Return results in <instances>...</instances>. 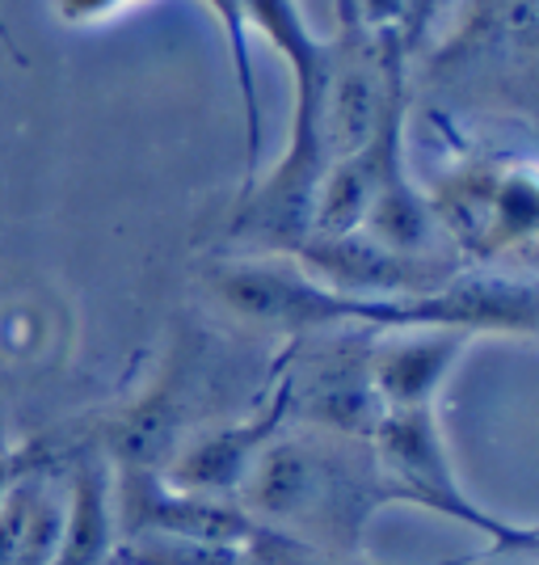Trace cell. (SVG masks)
Segmentation results:
<instances>
[{"instance_id": "obj_3", "label": "cell", "mask_w": 539, "mask_h": 565, "mask_svg": "<svg viewBox=\"0 0 539 565\" xmlns=\"http://www.w3.org/2000/svg\"><path fill=\"white\" fill-rule=\"evenodd\" d=\"M219 376L224 363L207 338L182 333L157 376L143 384L118 414L97 426L94 444L115 472H161L173 451L186 444L198 426L228 418L219 414Z\"/></svg>"}, {"instance_id": "obj_4", "label": "cell", "mask_w": 539, "mask_h": 565, "mask_svg": "<svg viewBox=\"0 0 539 565\" xmlns=\"http://www.w3.org/2000/svg\"><path fill=\"white\" fill-rule=\"evenodd\" d=\"M371 451H376L384 477L392 481V490L400 494V507L455 519L460 527L481 532L493 544V553H518V557L536 553V527L497 519L464 490V481L455 472V460H451V448H446L439 409H397V414H384L376 430H371Z\"/></svg>"}, {"instance_id": "obj_10", "label": "cell", "mask_w": 539, "mask_h": 565, "mask_svg": "<svg viewBox=\"0 0 539 565\" xmlns=\"http://www.w3.org/2000/svg\"><path fill=\"white\" fill-rule=\"evenodd\" d=\"M64 472V523L51 565H110L118 557L115 469L94 439H80L60 456Z\"/></svg>"}, {"instance_id": "obj_9", "label": "cell", "mask_w": 539, "mask_h": 565, "mask_svg": "<svg viewBox=\"0 0 539 565\" xmlns=\"http://www.w3.org/2000/svg\"><path fill=\"white\" fill-rule=\"evenodd\" d=\"M472 333L464 330H397L376 333L367 351V376L384 414L397 409H439V393L460 367Z\"/></svg>"}, {"instance_id": "obj_11", "label": "cell", "mask_w": 539, "mask_h": 565, "mask_svg": "<svg viewBox=\"0 0 539 565\" xmlns=\"http://www.w3.org/2000/svg\"><path fill=\"white\" fill-rule=\"evenodd\" d=\"M207 13L215 18L224 43H228V60H233L236 97H240V115H245V182L240 190L258 178L261 157V106H258V81H254V39H249V22H245V0H203Z\"/></svg>"}, {"instance_id": "obj_6", "label": "cell", "mask_w": 539, "mask_h": 565, "mask_svg": "<svg viewBox=\"0 0 539 565\" xmlns=\"http://www.w3.org/2000/svg\"><path fill=\"white\" fill-rule=\"evenodd\" d=\"M122 541H173L203 548H245L258 523L233 498H203L169 486L161 472H115Z\"/></svg>"}, {"instance_id": "obj_7", "label": "cell", "mask_w": 539, "mask_h": 565, "mask_svg": "<svg viewBox=\"0 0 539 565\" xmlns=\"http://www.w3.org/2000/svg\"><path fill=\"white\" fill-rule=\"evenodd\" d=\"M287 426V393H282L279 372H270V384L258 401H249V409L240 418H215L198 426L182 448L173 451V460L161 469V477L177 490L203 498H233L249 481V472L258 465V456L270 448V439Z\"/></svg>"}, {"instance_id": "obj_2", "label": "cell", "mask_w": 539, "mask_h": 565, "mask_svg": "<svg viewBox=\"0 0 539 565\" xmlns=\"http://www.w3.org/2000/svg\"><path fill=\"white\" fill-rule=\"evenodd\" d=\"M236 502L258 527L287 541L367 557L379 511L400 507V494L379 469L371 439L287 423L258 456Z\"/></svg>"}, {"instance_id": "obj_16", "label": "cell", "mask_w": 539, "mask_h": 565, "mask_svg": "<svg viewBox=\"0 0 539 565\" xmlns=\"http://www.w3.org/2000/svg\"><path fill=\"white\" fill-rule=\"evenodd\" d=\"M4 444H9V439H4V418H0V448H4Z\"/></svg>"}, {"instance_id": "obj_5", "label": "cell", "mask_w": 539, "mask_h": 565, "mask_svg": "<svg viewBox=\"0 0 539 565\" xmlns=\"http://www.w3.org/2000/svg\"><path fill=\"white\" fill-rule=\"evenodd\" d=\"M430 207L443 224L446 245L468 266L527 254L539 228V190L531 161H485L472 157L468 166L451 169L443 190H425Z\"/></svg>"}, {"instance_id": "obj_8", "label": "cell", "mask_w": 539, "mask_h": 565, "mask_svg": "<svg viewBox=\"0 0 539 565\" xmlns=\"http://www.w3.org/2000/svg\"><path fill=\"white\" fill-rule=\"evenodd\" d=\"M295 266H304L312 279L328 282L337 291L351 296H379V300H397V296H434L468 270V262L460 258H413L397 254L388 245H379L371 236H328V241H304L291 254Z\"/></svg>"}, {"instance_id": "obj_1", "label": "cell", "mask_w": 539, "mask_h": 565, "mask_svg": "<svg viewBox=\"0 0 539 565\" xmlns=\"http://www.w3.org/2000/svg\"><path fill=\"white\" fill-rule=\"evenodd\" d=\"M203 291L228 321L274 342L328 330H464L536 338V279L497 266H468L434 296H351L312 279L282 254H228L203 270Z\"/></svg>"}, {"instance_id": "obj_17", "label": "cell", "mask_w": 539, "mask_h": 565, "mask_svg": "<svg viewBox=\"0 0 539 565\" xmlns=\"http://www.w3.org/2000/svg\"><path fill=\"white\" fill-rule=\"evenodd\" d=\"M110 565H127V562H118V557H115V562H110Z\"/></svg>"}, {"instance_id": "obj_13", "label": "cell", "mask_w": 539, "mask_h": 565, "mask_svg": "<svg viewBox=\"0 0 539 565\" xmlns=\"http://www.w3.org/2000/svg\"><path fill=\"white\" fill-rule=\"evenodd\" d=\"M131 4H143V0H51V13L64 25H97L127 13Z\"/></svg>"}, {"instance_id": "obj_12", "label": "cell", "mask_w": 539, "mask_h": 565, "mask_svg": "<svg viewBox=\"0 0 539 565\" xmlns=\"http://www.w3.org/2000/svg\"><path fill=\"white\" fill-rule=\"evenodd\" d=\"M51 451H55V444L51 439H30V444H4L0 448V502H4V494L22 481L30 469H39L43 460H47Z\"/></svg>"}, {"instance_id": "obj_15", "label": "cell", "mask_w": 539, "mask_h": 565, "mask_svg": "<svg viewBox=\"0 0 539 565\" xmlns=\"http://www.w3.org/2000/svg\"><path fill=\"white\" fill-rule=\"evenodd\" d=\"M0 43H4V51L18 60V64H25V55H22V47H18V39H13V30H9V22L0 18Z\"/></svg>"}, {"instance_id": "obj_14", "label": "cell", "mask_w": 539, "mask_h": 565, "mask_svg": "<svg viewBox=\"0 0 539 565\" xmlns=\"http://www.w3.org/2000/svg\"><path fill=\"white\" fill-rule=\"evenodd\" d=\"M367 25H400L409 34V0H354Z\"/></svg>"}]
</instances>
